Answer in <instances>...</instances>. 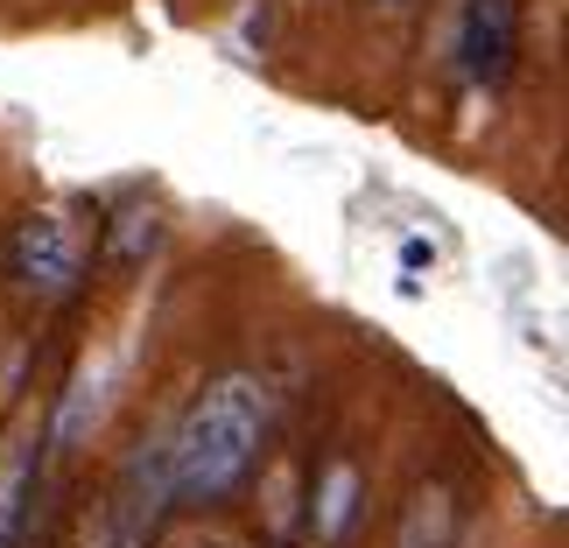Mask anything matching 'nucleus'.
Instances as JSON below:
<instances>
[{
  "mask_svg": "<svg viewBox=\"0 0 569 548\" xmlns=\"http://www.w3.org/2000/svg\"><path fill=\"white\" fill-rule=\"evenodd\" d=\"M260 444H268V387L247 372L211 380L169 436V499H183V507L232 499L260 465Z\"/></svg>",
  "mask_w": 569,
  "mask_h": 548,
  "instance_id": "f257e3e1",
  "label": "nucleus"
},
{
  "mask_svg": "<svg viewBox=\"0 0 569 548\" xmlns=\"http://www.w3.org/2000/svg\"><path fill=\"white\" fill-rule=\"evenodd\" d=\"M84 253H92V239L71 211H29L8 239V275L29 296H71L84 281Z\"/></svg>",
  "mask_w": 569,
  "mask_h": 548,
  "instance_id": "f03ea898",
  "label": "nucleus"
},
{
  "mask_svg": "<svg viewBox=\"0 0 569 548\" xmlns=\"http://www.w3.org/2000/svg\"><path fill=\"white\" fill-rule=\"evenodd\" d=\"M513 50H520V0H457L450 36H443V63L471 92L507 84Z\"/></svg>",
  "mask_w": 569,
  "mask_h": 548,
  "instance_id": "7ed1b4c3",
  "label": "nucleus"
},
{
  "mask_svg": "<svg viewBox=\"0 0 569 548\" xmlns=\"http://www.w3.org/2000/svg\"><path fill=\"white\" fill-rule=\"evenodd\" d=\"M29 514H36V444H14L0 457V548L29 541Z\"/></svg>",
  "mask_w": 569,
  "mask_h": 548,
  "instance_id": "20e7f679",
  "label": "nucleus"
},
{
  "mask_svg": "<svg viewBox=\"0 0 569 548\" xmlns=\"http://www.w3.org/2000/svg\"><path fill=\"white\" fill-rule=\"evenodd\" d=\"M352 514H359V471L352 465H331L323 471V492H317V507H310V528H317V541L331 548V541H345V528H352Z\"/></svg>",
  "mask_w": 569,
  "mask_h": 548,
  "instance_id": "39448f33",
  "label": "nucleus"
},
{
  "mask_svg": "<svg viewBox=\"0 0 569 548\" xmlns=\"http://www.w3.org/2000/svg\"><path fill=\"white\" fill-rule=\"evenodd\" d=\"M457 541V514H450V492H422V499H415V507H408V520H401V541H393V548H450Z\"/></svg>",
  "mask_w": 569,
  "mask_h": 548,
  "instance_id": "423d86ee",
  "label": "nucleus"
},
{
  "mask_svg": "<svg viewBox=\"0 0 569 548\" xmlns=\"http://www.w3.org/2000/svg\"><path fill=\"white\" fill-rule=\"evenodd\" d=\"M156 239H162L156 211H120V232H113V247H106V260H113V268H134L141 253H156Z\"/></svg>",
  "mask_w": 569,
  "mask_h": 548,
  "instance_id": "0eeeda50",
  "label": "nucleus"
},
{
  "mask_svg": "<svg viewBox=\"0 0 569 548\" xmlns=\"http://www.w3.org/2000/svg\"><path fill=\"white\" fill-rule=\"evenodd\" d=\"M401 268H408V275L436 268V247H429V239H401Z\"/></svg>",
  "mask_w": 569,
  "mask_h": 548,
  "instance_id": "6e6552de",
  "label": "nucleus"
}]
</instances>
